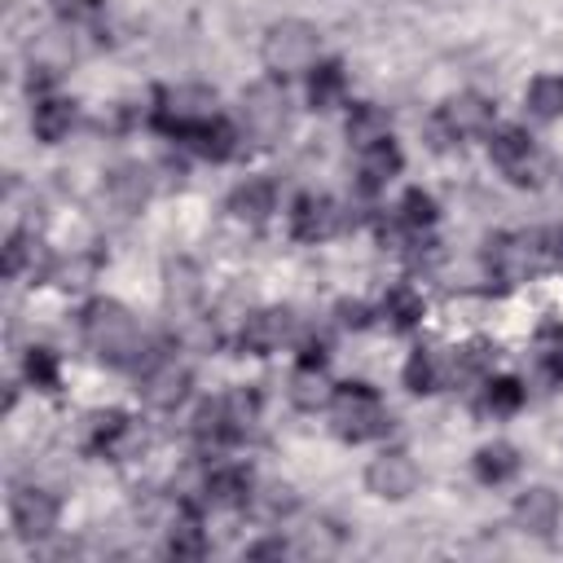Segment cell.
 Returning <instances> with one entry per match:
<instances>
[{
    "mask_svg": "<svg viewBox=\"0 0 563 563\" xmlns=\"http://www.w3.org/2000/svg\"><path fill=\"white\" fill-rule=\"evenodd\" d=\"M84 339L88 347L110 361V365H132L136 347H141V330H136V317L119 303V299H92L84 308Z\"/></svg>",
    "mask_w": 563,
    "mask_h": 563,
    "instance_id": "6da1fadb",
    "label": "cell"
},
{
    "mask_svg": "<svg viewBox=\"0 0 563 563\" xmlns=\"http://www.w3.org/2000/svg\"><path fill=\"white\" fill-rule=\"evenodd\" d=\"M330 418H334V431L352 444H365L387 431V409H383L378 391L365 383H339L330 396Z\"/></svg>",
    "mask_w": 563,
    "mask_h": 563,
    "instance_id": "7a4b0ae2",
    "label": "cell"
},
{
    "mask_svg": "<svg viewBox=\"0 0 563 563\" xmlns=\"http://www.w3.org/2000/svg\"><path fill=\"white\" fill-rule=\"evenodd\" d=\"M317 26L303 22V18H286V22H273L268 35H264V66L273 75H290V70H312L317 66Z\"/></svg>",
    "mask_w": 563,
    "mask_h": 563,
    "instance_id": "3957f363",
    "label": "cell"
},
{
    "mask_svg": "<svg viewBox=\"0 0 563 563\" xmlns=\"http://www.w3.org/2000/svg\"><path fill=\"white\" fill-rule=\"evenodd\" d=\"M216 114V92L202 88V84H180V88H167L154 106V128L172 132V136H185L189 128H198L202 119Z\"/></svg>",
    "mask_w": 563,
    "mask_h": 563,
    "instance_id": "277c9868",
    "label": "cell"
},
{
    "mask_svg": "<svg viewBox=\"0 0 563 563\" xmlns=\"http://www.w3.org/2000/svg\"><path fill=\"white\" fill-rule=\"evenodd\" d=\"M238 119H242V132L255 136V141L282 136V128H286V92H282V84H273V79L251 84V88L242 92Z\"/></svg>",
    "mask_w": 563,
    "mask_h": 563,
    "instance_id": "5b68a950",
    "label": "cell"
},
{
    "mask_svg": "<svg viewBox=\"0 0 563 563\" xmlns=\"http://www.w3.org/2000/svg\"><path fill=\"white\" fill-rule=\"evenodd\" d=\"M365 484H369L374 497L400 501V497H409L418 488V462L409 453H400V449H387L365 466Z\"/></svg>",
    "mask_w": 563,
    "mask_h": 563,
    "instance_id": "8992f818",
    "label": "cell"
},
{
    "mask_svg": "<svg viewBox=\"0 0 563 563\" xmlns=\"http://www.w3.org/2000/svg\"><path fill=\"white\" fill-rule=\"evenodd\" d=\"M339 224H343V211L325 194H299L290 207V233L299 242H325L330 233H339Z\"/></svg>",
    "mask_w": 563,
    "mask_h": 563,
    "instance_id": "52a82bcc",
    "label": "cell"
},
{
    "mask_svg": "<svg viewBox=\"0 0 563 563\" xmlns=\"http://www.w3.org/2000/svg\"><path fill=\"white\" fill-rule=\"evenodd\" d=\"M9 515L22 541H44L57 528V497L44 488H18L9 501Z\"/></svg>",
    "mask_w": 563,
    "mask_h": 563,
    "instance_id": "ba28073f",
    "label": "cell"
},
{
    "mask_svg": "<svg viewBox=\"0 0 563 563\" xmlns=\"http://www.w3.org/2000/svg\"><path fill=\"white\" fill-rule=\"evenodd\" d=\"M185 391H189V369L176 365L172 356H154V361L141 369V396H145V405H154V409H176V405L185 400Z\"/></svg>",
    "mask_w": 563,
    "mask_h": 563,
    "instance_id": "9c48e42d",
    "label": "cell"
},
{
    "mask_svg": "<svg viewBox=\"0 0 563 563\" xmlns=\"http://www.w3.org/2000/svg\"><path fill=\"white\" fill-rule=\"evenodd\" d=\"M290 334H295V312H290V308H260V312H251L246 325H242V347L255 352V356H268V352H277Z\"/></svg>",
    "mask_w": 563,
    "mask_h": 563,
    "instance_id": "30bf717a",
    "label": "cell"
},
{
    "mask_svg": "<svg viewBox=\"0 0 563 563\" xmlns=\"http://www.w3.org/2000/svg\"><path fill=\"white\" fill-rule=\"evenodd\" d=\"M541 264V246L532 233H515V238H497V246L488 251V268L501 282H523L532 268Z\"/></svg>",
    "mask_w": 563,
    "mask_h": 563,
    "instance_id": "8fae6325",
    "label": "cell"
},
{
    "mask_svg": "<svg viewBox=\"0 0 563 563\" xmlns=\"http://www.w3.org/2000/svg\"><path fill=\"white\" fill-rule=\"evenodd\" d=\"M488 154H493V163L510 176V180H528V172H532V158H537V150H532V136L523 132V128H501V132H493L488 136Z\"/></svg>",
    "mask_w": 563,
    "mask_h": 563,
    "instance_id": "7c38bea8",
    "label": "cell"
},
{
    "mask_svg": "<svg viewBox=\"0 0 563 563\" xmlns=\"http://www.w3.org/2000/svg\"><path fill=\"white\" fill-rule=\"evenodd\" d=\"M488 119H493V106H488L484 97H475V92L449 97V101L440 106V128H444L449 136H471V132H484V128H488Z\"/></svg>",
    "mask_w": 563,
    "mask_h": 563,
    "instance_id": "4fadbf2b",
    "label": "cell"
},
{
    "mask_svg": "<svg viewBox=\"0 0 563 563\" xmlns=\"http://www.w3.org/2000/svg\"><path fill=\"white\" fill-rule=\"evenodd\" d=\"M559 515H563V506H559V497L550 488H528L515 501V523H519V532H532V537H550Z\"/></svg>",
    "mask_w": 563,
    "mask_h": 563,
    "instance_id": "5bb4252c",
    "label": "cell"
},
{
    "mask_svg": "<svg viewBox=\"0 0 563 563\" xmlns=\"http://www.w3.org/2000/svg\"><path fill=\"white\" fill-rule=\"evenodd\" d=\"M449 378H453V361H444L435 347H418V352L405 361V387H409L413 396H431V391H440Z\"/></svg>",
    "mask_w": 563,
    "mask_h": 563,
    "instance_id": "9a60e30c",
    "label": "cell"
},
{
    "mask_svg": "<svg viewBox=\"0 0 563 563\" xmlns=\"http://www.w3.org/2000/svg\"><path fill=\"white\" fill-rule=\"evenodd\" d=\"M180 141H189V150H194L198 158H211V163H224V158L238 150V132H233V123H224L220 114L202 119V123L189 128Z\"/></svg>",
    "mask_w": 563,
    "mask_h": 563,
    "instance_id": "2e32d148",
    "label": "cell"
},
{
    "mask_svg": "<svg viewBox=\"0 0 563 563\" xmlns=\"http://www.w3.org/2000/svg\"><path fill=\"white\" fill-rule=\"evenodd\" d=\"M92 449L106 453V457H128L136 449V427L128 413L110 409V413H97L92 418Z\"/></svg>",
    "mask_w": 563,
    "mask_h": 563,
    "instance_id": "e0dca14e",
    "label": "cell"
},
{
    "mask_svg": "<svg viewBox=\"0 0 563 563\" xmlns=\"http://www.w3.org/2000/svg\"><path fill=\"white\" fill-rule=\"evenodd\" d=\"M273 202H277V194H273V185L260 180V176H246V180L229 194V211H233V220H242V224H264L268 211H273Z\"/></svg>",
    "mask_w": 563,
    "mask_h": 563,
    "instance_id": "ac0fdd59",
    "label": "cell"
},
{
    "mask_svg": "<svg viewBox=\"0 0 563 563\" xmlns=\"http://www.w3.org/2000/svg\"><path fill=\"white\" fill-rule=\"evenodd\" d=\"M202 493H207L211 506L233 510V506H246V501H251L255 484H251V471H242V466H216V471L207 475Z\"/></svg>",
    "mask_w": 563,
    "mask_h": 563,
    "instance_id": "d6986e66",
    "label": "cell"
},
{
    "mask_svg": "<svg viewBox=\"0 0 563 563\" xmlns=\"http://www.w3.org/2000/svg\"><path fill=\"white\" fill-rule=\"evenodd\" d=\"M75 123V106L66 97H40L35 110H31V132L44 141V145H57Z\"/></svg>",
    "mask_w": 563,
    "mask_h": 563,
    "instance_id": "ffe728a7",
    "label": "cell"
},
{
    "mask_svg": "<svg viewBox=\"0 0 563 563\" xmlns=\"http://www.w3.org/2000/svg\"><path fill=\"white\" fill-rule=\"evenodd\" d=\"M106 189H110V202L119 211H141V202L150 198V172L141 163H123V167L110 172Z\"/></svg>",
    "mask_w": 563,
    "mask_h": 563,
    "instance_id": "44dd1931",
    "label": "cell"
},
{
    "mask_svg": "<svg viewBox=\"0 0 563 563\" xmlns=\"http://www.w3.org/2000/svg\"><path fill=\"white\" fill-rule=\"evenodd\" d=\"M396 172H400V150L391 145V136L378 141V145H369V150H361V167H356V176H361V189H365V194L383 189Z\"/></svg>",
    "mask_w": 563,
    "mask_h": 563,
    "instance_id": "7402d4cb",
    "label": "cell"
},
{
    "mask_svg": "<svg viewBox=\"0 0 563 563\" xmlns=\"http://www.w3.org/2000/svg\"><path fill=\"white\" fill-rule=\"evenodd\" d=\"M387 132H391V123H387V114L378 106H369V101L352 106V114H347V141L356 150H369V145L387 141Z\"/></svg>",
    "mask_w": 563,
    "mask_h": 563,
    "instance_id": "603a6c76",
    "label": "cell"
},
{
    "mask_svg": "<svg viewBox=\"0 0 563 563\" xmlns=\"http://www.w3.org/2000/svg\"><path fill=\"white\" fill-rule=\"evenodd\" d=\"M343 88H347V79H343L339 62H317L308 70V101H312V110H330L343 97Z\"/></svg>",
    "mask_w": 563,
    "mask_h": 563,
    "instance_id": "cb8c5ba5",
    "label": "cell"
},
{
    "mask_svg": "<svg viewBox=\"0 0 563 563\" xmlns=\"http://www.w3.org/2000/svg\"><path fill=\"white\" fill-rule=\"evenodd\" d=\"M475 475H479L484 484H506V479H515V475H519V453H515V444H484V449L475 453Z\"/></svg>",
    "mask_w": 563,
    "mask_h": 563,
    "instance_id": "d4e9b609",
    "label": "cell"
},
{
    "mask_svg": "<svg viewBox=\"0 0 563 563\" xmlns=\"http://www.w3.org/2000/svg\"><path fill=\"white\" fill-rule=\"evenodd\" d=\"M383 317H387L391 330H413L422 321V295L409 290V286H391L383 295Z\"/></svg>",
    "mask_w": 563,
    "mask_h": 563,
    "instance_id": "484cf974",
    "label": "cell"
},
{
    "mask_svg": "<svg viewBox=\"0 0 563 563\" xmlns=\"http://www.w3.org/2000/svg\"><path fill=\"white\" fill-rule=\"evenodd\" d=\"M523 106H528L532 119H559V114H563V79H559V75H541V79H532Z\"/></svg>",
    "mask_w": 563,
    "mask_h": 563,
    "instance_id": "4316f807",
    "label": "cell"
},
{
    "mask_svg": "<svg viewBox=\"0 0 563 563\" xmlns=\"http://www.w3.org/2000/svg\"><path fill=\"white\" fill-rule=\"evenodd\" d=\"M330 396H334V391H330L321 365H299V369H295V378H290V400H295L299 409H317V405H325Z\"/></svg>",
    "mask_w": 563,
    "mask_h": 563,
    "instance_id": "83f0119b",
    "label": "cell"
},
{
    "mask_svg": "<svg viewBox=\"0 0 563 563\" xmlns=\"http://www.w3.org/2000/svg\"><path fill=\"white\" fill-rule=\"evenodd\" d=\"M220 400H224V418H229L233 440H242V435L255 427V418H260V396L246 391V387H238V391H224Z\"/></svg>",
    "mask_w": 563,
    "mask_h": 563,
    "instance_id": "f1b7e54d",
    "label": "cell"
},
{
    "mask_svg": "<svg viewBox=\"0 0 563 563\" xmlns=\"http://www.w3.org/2000/svg\"><path fill=\"white\" fill-rule=\"evenodd\" d=\"M396 224H405L409 233L431 229V224H435V198L422 194V189H409V194L400 198V207H396Z\"/></svg>",
    "mask_w": 563,
    "mask_h": 563,
    "instance_id": "f546056e",
    "label": "cell"
},
{
    "mask_svg": "<svg viewBox=\"0 0 563 563\" xmlns=\"http://www.w3.org/2000/svg\"><path fill=\"white\" fill-rule=\"evenodd\" d=\"M519 405H523V387H519V378H488V383H484V413H493V418H510Z\"/></svg>",
    "mask_w": 563,
    "mask_h": 563,
    "instance_id": "4dcf8cb0",
    "label": "cell"
},
{
    "mask_svg": "<svg viewBox=\"0 0 563 563\" xmlns=\"http://www.w3.org/2000/svg\"><path fill=\"white\" fill-rule=\"evenodd\" d=\"M167 554H176V559H202V554H207V532L198 528V519H194V515H185V519H176V523H172Z\"/></svg>",
    "mask_w": 563,
    "mask_h": 563,
    "instance_id": "1f68e13d",
    "label": "cell"
},
{
    "mask_svg": "<svg viewBox=\"0 0 563 563\" xmlns=\"http://www.w3.org/2000/svg\"><path fill=\"white\" fill-rule=\"evenodd\" d=\"M22 369H26V378H31L40 391H53L57 378H62V374H57V356H53L48 347H31L26 361H22Z\"/></svg>",
    "mask_w": 563,
    "mask_h": 563,
    "instance_id": "d6a6232c",
    "label": "cell"
},
{
    "mask_svg": "<svg viewBox=\"0 0 563 563\" xmlns=\"http://www.w3.org/2000/svg\"><path fill=\"white\" fill-rule=\"evenodd\" d=\"M493 365V352L484 347V343H471V347H462L457 356H453V378H475V374H484Z\"/></svg>",
    "mask_w": 563,
    "mask_h": 563,
    "instance_id": "836d02e7",
    "label": "cell"
},
{
    "mask_svg": "<svg viewBox=\"0 0 563 563\" xmlns=\"http://www.w3.org/2000/svg\"><path fill=\"white\" fill-rule=\"evenodd\" d=\"M246 506H255L264 519H277V515H286L290 510V488H264V493H251V501Z\"/></svg>",
    "mask_w": 563,
    "mask_h": 563,
    "instance_id": "e575fe53",
    "label": "cell"
},
{
    "mask_svg": "<svg viewBox=\"0 0 563 563\" xmlns=\"http://www.w3.org/2000/svg\"><path fill=\"white\" fill-rule=\"evenodd\" d=\"M57 13L70 22V26H88L101 18V0H57Z\"/></svg>",
    "mask_w": 563,
    "mask_h": 563,
    "instance_id": "d590c367",
    "label": "cell"
},
{
    "mask_svg": "<svg viewBox=\"0 0 563 563\" xmlns=\"http://www.w3.org/2000/svg\"><path fill=\"white\" fill-rule=\"evenodd\" d=\"M22 264H26V238H22V233H13V238L4 242V277H18V273H22Z\"/></svg>",
    "mask_w": 563,
    "mask_h": 563,
    "instance_id": "8d00e7d4",
    "label": "cell"
},
{
    "mask_svg": "<svg viewBox=\"0 0 563 563\" xmlns=\"http://www.w3.org/2000/svg\"><path fill=\"white\" fill-rule=\"evenodd\" d=\"M282 554H286V541H277V537L273 541H255L246 550V559H282Z\"/></svg>",
    "mask_w": 563,
    "mask_h": 563,
    "instance_id": "74e56055",
    "label": "cell"
},
{
    "mask_svg": "<svg viewBox=\"0 0 563 563\" xmlns=\"http://www.w3.org/2000/svg\"><path fill=\"white\" fill-rule=\"evenodd\" d=\"M339 321H343V325H356V330H361V325L369 321V312H365V303H339Z\"/></svg>",
    "mask_w": 563,
    "mask_h": 563,
    "instance_id": "f35d334b",
    "label": "cell"
},
{
    "mask_svg": "<svg viewBox=\"0 0 563 563\" xmlns=\"http://www.w3.org/2000/svg\"><path fill=\"white\" fill-rule=\"evenodd\" d=\"M545 369H550L554 378H563V343H559V347H550V356H545Z\"/></svg>",
    "mask_w": 563,
    "mask_h": 563,
    "instance_id": "ab89813d",
    "label": "cell"
},
{
    "mask_svg": "<svg viewBox=\"0 0 563 563\" xmlns=\"http://www.w3.org/2000/svg\"><path fill=\"white\" fill-rule=\"evenodd\" d=\"M550 255H554V264H563V229L554 233V246H550Z\"/></svg>",
    "mask_w": 563,
    "mask_h": 563,
    "instance_id": "60d3db41",
    "label": "cell"
}]
</instances>
